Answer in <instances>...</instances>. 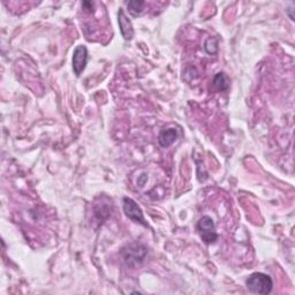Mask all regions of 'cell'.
Returning <instances> with one entry per match:
<instances>
[{
    "label": "cell",
    "mask_w": 295,
    "mask_h": 295,
    "mask_svg": "<svg viewBox=\"0 0 295 295\" xmlns=\"http://www.w3.org/2000/svg\"><path fill=\"white\" fill-rule=\"evenodd\" d=\"M229 78L225 73L221 72L216 74V76L213 78V87L216 88V90L219 92L227 91L229 89Z\"/></svg>",
    "instance_id": "obj_8"
},
{
    "label": "cell",
    "mask_w": 295,
    "mask_h": 295,
    "mask_svg": "<svg viewBox=\"0 0 295 295\" xmlns=\"http://www.w3.org/2000/svg\"><path fill=\"white\" fill-rule=\"evenodd\" d=\"M124 212L126 217L132 222L142 225L144 227H148V223L144 219L142 209L139 207V204L133 199L124 198Z\"/></svg>",
    "instance_id": "obj_4"
},
{
    "label": "cell",
    "mask_w": 295,
    "mask_h": 295,
    "mask_svg": "<svg viewBox=\"0 0 295 295\" xmlns=\"http://www.w3.org/2000/svg\"><path fill=\"white\" fill-rule=\"evenodd\" d=\"M204 49L205 51L209 54H214L217 53L218 51V42L216 38H213V37H210L207 41H205V44H204Z\"/></svg>",
    "instance_id": "obj_11"
},
{
    "label": "cell",
    "mask_w": 295,
    "mask_h": 295,
    "mask_svg": "<svg viewBox=\"0 0 295 295\" xmlns=\"http://www.w3.org/2000/svg\"><path fill=\"white\" fill-rule=\"evenodd\" d=\"M121 256L129 268L137 269L143 264L146 261V257L148 255V248L142 245V243H130V245L126 246L120 251Z\"/></svg>",
    "instance_id": "obj_1"
},
{
    "label": "cell",
    "mask_w": 295,
    "mask_h": 295,
    "mask_svg": "<svg viewBox=\"0 0 295 295\" xmlns=\"http://www.w3.org/2000/svg\"><path fill=\"white\" fill-rule=\"evenodd\" d=\"M93 214H95V217L98 221L103 223L110 216V207L104 202L101 203L96 202L95 205H93Z\"/></svg>",
    "instance_id": "obj_9"
},
{
    "label": "cell",
    "mask_w": 295,
    "mask_h": 295,
    "mask_svg": "<svg viewBox=\"0 0 295 295\" xmlns=\"http://www.w3.org/2000/svg\"><path fill=\"white\" fill-rule=\"evenodd\" d=\"M198 232L205 245H212L218 240V233L213 219L210 216H203L196 225Z\"/></svg>",
    "instance_id": "obj_3"
},
{
    "label": "cell",
    "mask_w": 295,
    "mask_h": 295,
    "mask_svg": "<svg viewBox=\"0 0 295 295\" xmlns=\"http://www.w3.org/2000/svg\"><path fill=\"white\" fill-rule=\"evenodd\" d=\"M82 9L86 13H89V14H92V13H95V9H93V4L92 2H83L82 4Z\"/></svg>",
    "instance_id": "obj_12"
},
{
    "label": "cell",
    "mask_w": 295,
    "mask_h": 295,
    "mask_svg": "<svg viewBox=\"0 0 295 295\" xmlns=\"http://www.w3.org/2000/svg\"><path fill=\"white\" fill-rule=\"evenodd\" d=\"M73 71L76 76L83 73L88 64V49L84 45H78L75 48L73 53Z\"/></svg>",
    "instance_id": "obj_5"
},
{
    "label": "cell",
    "mask_w": 295,
    "mask_h": 295,
    "mask_svg": "<svg viewBox=\"0 0 295 295\" xmlns=\"http://www.w3.org/2000/svg\"><path fill=\"white\" fill-rule=\"evenodd\" d=\"M248 291L252 294L268 295L272 292L273 282L269 274L263 272H255L250 274L246 280Z\"/></svg>",
    "instance_id": "obj_2"
},
{
    "label": "cell",
    "mask_w": 295,
    "mask_h": 295,
    "mask_svg": "<svg viewBox=\"0 0 295 295\" xmlns=\"http://www.w3.org/2000/svg\"><path fill=\"white\" fill-rule=\"evenodd\" d=\"M144 6H146V2H142V0H133V2H129L127 4L128 12L134 17L141 15Z\"/></svg>",
    "instance_id": "obj_10"
},
{
    "label": "cell",
    "mask_w": 295,
    "mask_h": 295,
    "mask_svg": "<svg viewBox=\"0 0 295 295\" xmlns=\"http://www.w3.org/2000/svg\"><path fill=\"white\" fill-rule=\"evenodd\" d=\"M178 139V130L175 128H163L158 135V142L162 148L171 147Z\"/></svg>",
    "instance_id": "obj_7"
},
{
    "label": "cell",
    "mask_w": 295,
    "mask_h": 295,
    "mask_svg": "<svg viewBox=\"0 0 295 295\" xmlns=\"http://www.w3.org/2000/svg\"><path fill=\"white\" fill-rule=\"evenodd\" d=\"M118 22L120 27L121 35H123L125 41H132L134 38L135 31L133 28V23L129 20L128 16L126 15V13L123 8L119 9L118 12Z\"/></svg>",
    "instance_id": "obj_6"
}]
</instances>
